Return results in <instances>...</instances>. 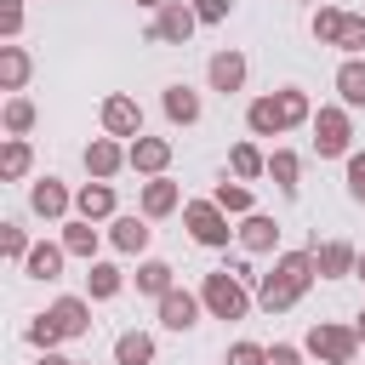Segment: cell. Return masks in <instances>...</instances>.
<instances>
[{
  "label": "cell",
  "instance_id": "1",
  "mask_svg": "<svg viewBox=\"0 0 365 365\" xmlns=\"http://www.w3.org/2000/svg\"><path fill=\"white\" fill-rule=\"evenodd\" d=\"M314 274H319V262H314V251H285L279 262H274V274H262V291H257V302L268 308V314H285L308 285H314Z\"/></svg>",
  "mask_w": 365,
  "mask_h": 365
},
{
  "label": "cell",
  "instance_id": "2",
  "mask_svg": "<svg viewBox=\"0 0 365 365\" xmlns=\"http://www.w3.org/2000/svg\"><path fill=\"white\" fill-rule=\"evenodd\" d=\"M200 302H205L217 319H245V308H251V297H245V279H234L228 268L205 274V285H200Z\"/></svg>",
  "mask_w": 365,
  "mask_h": 365
},
{
  "label": "cell",
  "instance_id": "3",
  "mask_svg": "<svg viewBox=\"0 0 365 365\" xmlns=\"http://www.w3.org/2000/svg\"><path fill=\"white\" fill-rule=\"evenodd\" d=\"M302 348H308L314 359H325V365H354V354H359V331H354V325H314Z\"/></svg>",
  "mask_w": 365,
  "mask_h": 365
},
{
  "label": "cell",
  "instance_id": "4",
  "mask_svg": "<svg viewBox=\"0 0 365 365\" xmlns=\"http://www.w3.org/2000/svg\"><path fill=\"white\" fill-rule=\"evenodd\" d=\"M182 222H188V234L200 240V245H228V211L217 205V200H188L182 205Z\"/></svg>",
  "mask_w": 365,
  "mask_h": 365
},
{
  "label": "cell",
  "instance_id": "5",
  "mask_svg": "<svg viewBox=\"0 0 365 365\" xmlns=\"http://www.w3.org/2000/svg\"><path fill=\"white\" fill-rule=\"evenodd\" d=\"M348 143H354L348 108H319V114H314V148H319V160H336V154H348Z\"/></svg>",
  "mask_w": 365,
  "mask_h": 365
},
{
  "label": "cell",
  "instance_id": "6",
  "mask_svg": "<svg viewBox=\"0 0 365 365\" xmlns=\"http://www.w3.org/2000/svg\"><path fill=\"white\" fill-rule=\"evenodd\" d=\"M200 29V17H194V6L188 0H165L160 11H154V40H165V46H188V34Z\"/></svg>",
  "mask_w": 365,
  "mask_h": 365
},
{
  "label": "cell",
  "instance_id": "7",
  "mask_svg": "<svg viewBox=\"0 0 365 365\" xmlns=\"http://www.w3.org/2000/svg\"><path fill=\"white\" fill-rule=\"evenodd\" d=\"M103 131L137 143V137H143V108H137L131 97H108V103H103Z\"/></svg>",
  "mask_w": 365,
  "mask_h": 365
},
{
  "label": "cell",
  "instance_id": "8",
  "mask_svg": "<svg viewBox=\"0 0 365 365\" xmlns=\"http://www.w3.org/2000/svg\"><path fill=\"white\" fill-rule=\"evenodd\" d=\"M125 160H131V171H143V177H165L171 143H165V137H137V143L125 148Z\"/></svg>",
  "mask_w": 365,
  "mask_h": 365
},
{
  "label": "cell",
  "instance_id": "9",
  "mask_svg": "<svg viewBox=\"0 0 365 365\" xmlns=\"http://www.w3.org/2000/svg\"><path fill=\"white\" fill-rule=\"evenodd\" d=\"M308 251H314V262H319V279H342V274L359 268V251H354L348 240H325V245H308Z\"/></svg>",
  "mask_w": 365,
  "mask_h": 365
},
{
  "label": "cell",
  "instance_id": "10",
  "mask_svg": "<svg viewBox=\"0 0 365 365\" xmlns=\"http://www.w3.org/2000/svg\"><path fill=\"white\" fill-rule=\"evenodd\" d=\"M200 308H205V302H200L194 291H165V297H160V325H165V331H188V325L200 319Z\"/></svg>",
  "mask_w": 365,
  "mask_h": 365
},
{
  "label": "cell",
  "instance_id": "11",
  "mask_svg": "<svg viewBox=\"0 0 365 365\" xmlns=\"http://www.w3.org/2000/svg\"><path fill=\"white\" fill-rule=\"evenodd\" d=\"M205 80H211V91H222V97L240 91V86H245V57H240V51H217V57L205 63Z\"/></svg>",
  "mask_w": 365,
  "mask_h": 365
},
{
  "label": "cell",
  "instance_id": "12",
  "mask_svg": "<svg viewBox=\"0 0 365 365\" xmlns=\"http://www.w3.org/2000/svg\"><path fill=\"white\" fill-rule=\"evenodd\" d=\"M120 165H131V160H125V148H120L114 137H97V143L86 148V171H91L97 182H108V177H114Z\"/></svg>",
  "mask_w": 365,
  "mask_h": 365
},
{
  "label": "cell",
  "instance_id": "13",
  "mask_svg": "<svg viewBox=\"0 0 365 365\" xmlns=\"http://www.w3.org/2000/svg\"><path fill=\"white\" fill-rule=\"evenodd\" d=\"M234 234H240V245H245V251H274V245H279V222H274V217H262V211H251Z\"/></svg>",
  "mask_w": 365,
  "mask_h": 365
},
{
  "label": "cell",
  "instance_id": "14",
  "mask_svg": "<svg viewBox=\"0 0 365 365\" xmlns=\"http://www.w3.org/2000/svg\"><path fill=\"white\" fill-rule=\"evenodd\" d=\"M74 211H80L86 222H103V217H114V188H108V182H86V188L74 194Z\"/></svg>",
  "mask_w": 365,
  "mask_h": 365
},
{
  "label": "cell",
  "instance_id": "15",
  "mask_svg": "<svg viewBox=\"0 0 365 365\" xmlns=\"http://www.w3.org/2000/svg\"><path fill=\"white\" fill-rule=\"evenodd\" d=\"M177 200H182V194H177L171 177H148V182H143V217H171Z\"/></svg>",
  "mask_w": 365,
  "mask_h": 365
},
{
  "label": "cell",
  "instance_id": "16",
  "mask_svg": "<svg viewBox=\"0 0 365 365\" xmlns=\"http://www.w3.org/2000/svg\"><path fill=\"white\" fill-rule=\"evenodd\" d=\"M148 222L143 217H114V228H108V240H114V251H125V257H137V251H148Z\"/></svg>",
  "mask_w": 365,
  "mask_h": 365
},
{
  "label": "cell",
  "instance_id": "17",
  "mask_svg": "<svg viewBox=\"0 0 365 365\" xmlns=\"http://www.w3.org/2000/svg\"><path fill=\"white\" fill-rule=\"evenodd\" d=\"M51 319L63 325V336H86V331H91V308H86V297H57V302H51Z\"/></svg>",
  "mask_w": 365,
  "mask_h": 365
},
{
  "label": "cell",
  "instance_id": "18",
  "mask_svg": "<svg viewBox=\"0 0 365 365\" xmlns=\"http://www.w3.org/2000/svg\"><path fill=\"white\" fill-rule=\"evenodd\" d=\"M245 125H251L257 137H279V131H285V114H279V97H257V103L245 108Z\"/></svg>",
  "mask_w": 365,
  "mask_h": 365
},
{
  "label": "cell",
  "instance_id": "19",
  "mask_svg": "<svg viewBox=\"0 0 365 365\" xmlns=\"http://www.w3.org/2000/svg\"><path fill=\"white\" fill-rule=\"evenodd\" d=\"M63 257H68V251H63V240H57V245H46V240H40V245L29 251V262H23V274H29V279H57V274H63Z\"/></svg>",
  "mask_w": 365,
  "mask_h": 365
},
{
  "label": "cell",
  "instance_id": "20",
  "mask_svg": "<svg viewBox=\"0 0 365 365\" xmlns=\"http://www.w3.org/2000/svg\"><path fill=\"white\" fill-rule=\"evenodd\" d=\"M29 205H34L40 217H63V211H68V188H63L57 177H46V182L29 188Z\"/></svg>",
  "mask_w": 365,
  "mask_h": 365
},
{
  "label": "cell",
  "instance_id": "21",
  "mask_svg": "<svg viewBox=\"0 0 365 365\" xmlns=\"http://www.w3.org/2000/svg\"><path fill=\"white\" fill-rule=\"evenodd\" d=\"M165 120L171 125H194L200 120V97L188 86H165Z\"/></svg>",
  "mask_w": 365,
  "mask_h": 365
},
{
  "label": "cell",
  "instance_id": "22",
  "mask_svg": "<svg viewBox=\"0 0 365 365\" xmlns=\"http://www.w3.org/2000/svg\"><path fill=\"white\" fill-rule=\"evenodd\" d=\"M63 251H68V257H86V262H91V257H97V228H91L86 217L63 222Z\"/></svg>",
  "mask_w": 365,
  "mask_h": 365
},
{
  "label": "cell",
  "instance_id": "23",
  "mask_svg": "<svg viewBox=\"0 0 365 365\" xmlns=\"http://www.w3.org/2000/svg\"><path fill=\"white\" fill-rule=\"evenodd\" d=\"M148 359H154V336L148 331H125L114 342V365H148Z\"/></svg>",
  "mask_w": 365,
  "mask_h": 365
},
{
  "label": "cell",
  "instance_id": "24",
  "mask_svg": "<svg viewBox=\"0 0 365 365\" xmlns=\"http://www.w3.org/2000/svg\"><path fill=\"white\" fill-rule=\"evenodd\" d=\"M336 91H342L348 108H365V63H359V57H348V63L336 68Z\"/></svg>",
  "mask_w": 365,
  "mask_h": 365
},
{
  "label": "cell",
  "instance_id": "25",
  "mask_svg": "<svg viewBox=\"0 0 365 365\" xmlns=\"http://www.w3.org/2000/svg\"><path fill=\"white\" fill-rule=\"evenodd\" d=\"M23 80H29V51L23 46H0V86L23 91Z\"/></svg>",
  "mask_w": 365,
  "mask_h": 365
},
{
  "label": "cell",
  "instance_id": "26",
  "mask_svg": "<svg viewBox=\"0 0 365 365\" xmlns=\"http://www.w3.org/2000/svg\"><path fill=\"white\" fill-rule=\"evenodd\" d=\"M29 165H34L29 143H23V137H6V148H0V177L17 182V177H29Z\"/></svg>",
  "mask_w": 365,
  "mask_h": 365
},
{
  "label": "cell",
  "instance_id": "27",
  "mask_svg": "<svg viewBox=\"0 0 365 365\" xmlns=\"http://www.w3.org/2000/svg\"><path fill=\"white\" fill-rule=\"evenodd\" d=\"M120 285H125V274L114 268V262H91V274H86V291L103 302V297H120Z\"/></svg>",
  "mask_w": 365,
  "mask_h": 365
},
{
  "label": "cell",
  "instance_id": "28",
  "mask_svg": "<svg viewBox=\"0 0 365 365\" xmlns=\"http://www.w3.org/2000/svg\"><path fill=\"white\" fill-rule=\"evenodd\" d=\"M137 291H148V297L177 291V285H171V262H160V257H154V262H143V268H137Z\"/></svg>",
  "mask_w": 365,
  "mask_h": 365
},
{
  "label": "cell",
  "instance_id": "29",
  "mask_svg": "<svg viewBox=\"0 0 365 365\" xmlns=\"http://www.w3.org/2000/svg\"><path fill=\"white\" fill-rule=\"evenodd\" d=\"M342 23H348V11L319 6V11H314V40H319V46H336V40H342Z\"/></svg>",
  "mask_w": 365,
  "mask_h": 365
},
{
  "label": "cell",
  "instance_id": "30",
  "mask_svg": "<svg viewBox=\"0 0 365 365\" xmlns=\"http://www.w3.org/2000/svg\"><path fill=\"white\" fill-rule=\"evenodd\" d=\"M297 171H302V160H297L291 148H274V154H268V177H274V182H279L285 194L297 188Z\"/></svg>",
  "mask_w": 365,
  "mask_h": 365
},
{
  "label": "cell",
  "instance_id": "31",
  "mask_svg": "<svg viewBox=\"0 0 365 365\" xmlns=\"http://www.w3.org/2000/svg\"><path fill=\"white\" fill-rule=\"evenodd\" d=\"M279 114H285V131H291V125H302V120H314V108H308V91L285 86V91H279Z\"/></svg>",
  "mask_w": 365,
  "mask_h": 365
},
{
  "label": "cell",
  "instance_id": "32",
  "mask_svg": "<svg viewBox=\"0 0 365 365\" xmlns=\"http://www.w3.org/2000/svg\"><path fill=\"white\" fill-rule=\"evenodd\" d=\"M222 211H234V217H251V188L245 182H217V194H211Z\"/></svg>",
  "mask_w": 365,
  "mask_h": 365
},
{
  "label": "cell",
  "instance_id": "33",
  "mask_svg": "<svg viewBox=\"0 0 365 365\" xmlns=\"http://www.w3.org/2000/svg\"><path fill=\"white\" fill-rule=\"evenodd\" d=\"M228 165H234V177H262V171H268V160H262V154H257L251 143H234Z\"/></svg>",
  "mask_w": 365,
  "mask_h": 365
},
{
  "label": "cell",
  "instance_id": "34",
  "mask_svg": "<svg viewBox=\"0 0 365 365\" xmlns=\"http://www.w3.org/2000/svg\"><path fill=\"white\" fill-rule=\"evenodd\" d=\"M29 125H34V103H29V97H6V131L23 137Z\"/></svg>",
  "mask_w": 365,
  "mask_h": 365
},
{
  "label": "cell",
  "instance_id": "35",
  "mask_svg": "<svg viewBox=\"0 0 365 365\" xmlns=\"http://www.w3.org/2000/svg\"><path fill=\"white\" fill-rule=\"evenodd\" d=\"M0 251H6L11 262H29V251H34V245H29V234H23L17 222H0Z\"/></svg>",
  "mask_w": 365,
  "mask_h": 365
},
{
  "label": "cell",
  "instance_id": "36",
  "mask_svg": "<svg viewBox=\"0 0 365 365\" xmlns=\"http://www.w3.org/2000/svg\"><path fill=\"white\" fill-rule=\"evenodd\" d=\"M29 342H34V348H40V354H51V348H57V342H63V325H57V319H51V314H40V319H34V325H29Z\"/></svg>",
  "mask_w": 365,
  "mask_h": 365
},
{
  "label": "cell",
  "instance_id": "37",
  "mask_svg": "<svg viewBox=\"0 0 365 365\" xmlns=\"http://www.w3.org/2000/svg\"><path fill=\"white\" fill-rule=\"evenodd\" d=\"M336 46H342L348 57H359V51H365V17H348V23H342V40H336Z\"/></svg>",
  "mask_w": 365,
  "mask_h": 365
},
{
  "label": "cell",
  "instance_id": "38",
  "mask_svg": "<svg viewBox=\"0 0 365 365\" xmlns=\"http://www.w3.org/2000/svg\"><path fill=\"white\" fill-rule=\"evenodd\" d=\"M228 365H268V348L262 342H234L228 348Z\"/></svg>",
  "mask_w": 365,
  "mask_h": 365
},
{
  "label": "cell",
  "instance_id": "39",
  "mask_svg": "<svg viewBox=\"0 0 365 365\" xmlns=\"http://www.w3.org/2000/svg\"><path fill=\"white\" fill-rule=\"evenodd\" d=\"M17 29H23V0H0V34L17 40Z\"/></svg>",
  "mask_w": 365,
  "mask_h": 365
},
{
  "label": "cell",
  "instance_id": "40",
  "mask_svg": "<svg viewBox=\"0 0 365 365\" xmlns=\"http://www.w3.org/2000/svg\"><path fill=\"white\" fill-rule=\"evenodd\" d=\"M188 6H194V17H200V23H222L234 0H188Z\"/></svg>",
  "mask_w": 365,
  "mask_h": 365
},
{
  "label": "cell",
  "instance_id": "41",
  "mask_svg": "<svg viewBox=\"0 0 365 365\" xmlns=\"http://www.w3.org/2000/svg\"><path fill=\"white\" fill-rule=\"evenodd\" d=\"M348 194L365 200V154H348Z\"/></svg>",
  "mask_w": 365,
  "mask_h": 365
},
{
  "label": "cell",
  "instance_id": "42",
  "mask_svg": "<svg viewBox=\"0 0 365 365\" xmlns=\"http://www.w3.org/2000/svg\"><path fill=\"white\" fill-rule=\"evenodd\" d=\"M268 365H297V348H291V342H274V348H268Z\"/></svg>",
  "mask_w": 365,
  "mask_h": 365
},
{
  "label": "cell",
  "instance_id": "43",
  "mask_svg": "<svg viewBox=\"0 0 365 365\" xmlns=\"http://www.w3.org/2000/svg\"><path fill=\"white\" fill-rule=\"evenodd\" d=\"M34 365H74V359H63V354H40Z\"/></svg>",
  "mask_w": 365,
  "mask_h": 365
},
{
  "label": "cell",
  "instance_id": "44",
  "mask_svg": "<svg viewBox=\"0 0 365 365\" xmlns=\"http://www.w3.org/2000/svg\"><path fill=\"white\" fill-rule=\"evenodd\" d=\"M354 331H359V342H365V314H359V319H354Z\"/></svg>",
  "mask_w": 365,
  "mask_h": 365
},
{
  "label": "cell",
  "instance_id": "45",
  "mask_svg": "<svg viewBox=\"0 0 365 365\" xmlns=\"http://www.w3.org/2000/svg\"><path fill=\"white\" fill-rule=\"evenodd\" d=\"M137 6H154V11H160V6H165V0H137Z\"/></svg>",
  "mask_w": 365,
  "mask_h": 365
},
{
  "label": "cell",
  "instance_id": "46",
  "mask_svg": "<svg viewBox=\"0 0 365 365\" xmlns=\"http://www.w3.org/2000/svg\"><path fill=\"white\" fill-rule=\"evenodd\" d=\"M354 274H359V279H365V251H359V268H354Z\"/></svg>",
  "mask_w": 365,
  "mask_h": 365
}]
</instances>
